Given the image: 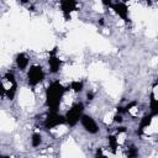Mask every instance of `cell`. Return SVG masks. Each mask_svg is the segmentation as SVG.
Returning <instances> with one entry per match:
<instances>
[{"label": "cell", "instance_id": "obj_1", "mask_svg": "<svg viewBox=\"0 0 158 158\" xmlns=\"http://www.w3.org/2000/svg\"><path fill=\"white\" fill-rule=\"evenodd\" d=\"M68 90H70L69 86L68 88L63 86L59 83V80H54L49 84V86L46 90V105L49 109V111H57L58 110L60 101H62V98L65 94V91H68Z\"/></svg>", "mask_w": 158, "mask_h": 158}, {"label": "cell", "instance_id": "obj_2", "mask_svg": "<svg viewBox=\"0 0 158 158\" xmlns=\"http://www.w3.org/2000/svg\"><path fill=\"white\" fill-rule=\"evenodd\" d=\"M83 110H84V105L83 102H77L74 104L65 114V121L69 126H75L79 120L83 116Z\"/></svg>", "mask_w": 158, "mask_h": 158}, {"label": "cell", "instance_id": "obj_3", "mask_svg": "<svg viewBox=\"0 0 158 158\" xmlns=\"http://www.w3.org/2000/svg\"><path fill=\"white\" fill-rule=\"evenodd\" d=\"M65 122H67L65 121V116L58 114L57 111H49L46 115L44 120H43V126L46 128H49L51 130V128H54V127H57L59 125H63Z\"/></svg>", "mask_w": 158, "mask_h": 158}, {"label": "cell", "instance_id": "obj_4", "mask_svg": "<svg viewBox=\"0 0 158 158\" xmlns=\"http://www.w3.org/2000/svg\"><path fill=\"white\" fill-rule=\"evenodd\" d=\"M44 79V72L41 65H32L27 72V83L31 86L40 84Z\"/></svg>", "mask_w": 158, "mask_h": 158}, {"label": "cell", "instance_id": "obj_5", "mask_svg": "<svg viewBox=\"0 0 158 158\" xmlns=\"http://www.w3.org/2000/svg\"><path fill=\"white\" fill-rule=\"evenodd\" d=\"M80 122H81V126L84 127V130L91 135H95L99 132V126L98 123L95 122V120L89 116V115H83L81 118H80Z\"/></svg>", "mask_w": 158, "mask_h": 158}, {"label": "cell", "instance_id": "obj_6", "mask_svg": "<svg viewBox=\"0 0 158 158\" xmlns=\"http://www.w3.org/2000/svg\"><path fill=\"white\" fill-rule=\"evenodd\" d=\"M110 7L115 11L116 15H118V17H121L125 22H128L130 21V17H128V7L125 2H111L110 4Z\"/></svg>", "mask_w": 158, "mask_h": 158}, {"label": "cell", "instance_id": "obj_7", "mask_svg": "<svg viewBox=\"0 0 158 158\" xmlns=\"http://www.w3.org/2000/svg\"><path fill=\"white\" fill-rule=\"evenodd\" d=\"M57 51L58 48H53L51 52H49V58H48V65H49V72L56 74L57 72H59V68H60V59L57 57Z\"/></svg>", "mask_w": 158, "mask_h": 158}, {"label": "cell", "instance_id": "obj_8", "mask_svg": "<svg viewBox=\"0 0 158 158\" xmlns=\"http://www.w3.org/2000/svg\"><path fill=\"white\" fill-rule=\"evenodd\" d=\"M77 9H78V2L77 1H72V0L60 1V10H62L65 20H70L72 11H75Z\"/></svg>", "mask_w": 158, "mask_h": 158}, {"label": "cell", "instance_id": "obj_9", "mask_svg": "<svg viewBox=\"0 0 158 158\" xmlns=\"http://www.w3.org/2000/svg\"><path fill=\"white\" fill-rule=\"evenodd\" d=\"M153 117H154V116H153L152 114H148V115H144V116L139 120V125H138V130H137V135H138V136H141V135L143 133L144 128L151 125Z\"/></svg>", "mask_w": 158, "mask_h": 158}, {"label": "cell", "instance_id": "obj_10", "mask_svg": "<svg viewBox=\"0 0 158 158\" xmlns=\"http://www.w3.org/2000/svg\"><path fill=\"white\" fill-rule=\"evenodd\" d=\"M28 63H30V59H28V57L25 53H19L16 56V65H17L19 69L25 70L27 68Z\"/></svg>", "mask_w": 158, "mask_h": 158}, {"label": "cell", "instance_id": "obj_11", "mask_svg": "<svg viewBox=\"0 0 158 158\" xmlns=\"http://www.w3.org/2000/svg\"><path fill=\"white\" fill-rule=\"evenodd\" d=\"M149 109H151V114L153 116L158 115V99L156 98V95L153 93L149 95Z\"/></svg>", "mask_w": 158, "mask_h": 158}, {"label": "cell", "instance_id": "obj_12", "mask_svg": "<svg viewBox=\"0 0 158 158\" xmlns=\"http://www.w3.org/2000/svg\"><path fill=\"white\" fill-rule=\"evenodd\" d=\"M107 142H109V148L112 153H116L117 151V147H118V141H117V137L116 136H112L110 135L107 137Z\"/></svg>", "mask_w": 158, "mask_h": 158}, {"label": "cell", "instance_id": "obj_13", "mask_svg": "<svg viewBox=\"0 0 158 158\" xmlns=\"http://www.w3.org/2000/svg\"><path fill=\"white\" fill-rule=\"evenodd\" d=\"M69 88H70V90H73L75 93H80L84 88V83L81 80H73V81H70Z\"/></svg>", "mask_w": 158, "mask_h": 158}, {"label": "cell", "instance_id": "obj_14", "mask_svg": "<svg viewBox=\"0 0 158 158\" xmlns=\"http://www.w3.org/2000/svg\"><path fill=\"white\" fill-rule=\"evenodd\" d=\"M41 143H42L41 133H38V132L32 133V136H31V144H32V147H38Z\"/></svg>", "mask_w": 158, "mask_h": 158}, {"label": "cell", "instance_id": "obj_15", "mask_svg": "<svg viewBox=\"0 0 158 158\" xmlns=\"http://www.w3.org/2000/svg\"><path fill=\"white\" fill-rule=\"evenodd\" d=\"M127 158H138V148L135 144L127 147Z\"/></svg>", "mask_w": 158, "mask_h": 158}, {"label": "cell", "instance_id": "obj_16", "mask_svg": "<svg viewBox=\"0 0 158 158\" xmlns=\"http://www.w3.org/2000/svg\"><path fill=\"white\" fill-rule=\"evenodd\" d=\"M114 121H115V122H118V123H120V122H122V121H123L122 115H121V114H116V115L114 116Z\"/></svg>", "mask_w": 158, "mask_h": 158}, {"label": "cell", "instance_id": "obj_17", "mask_svg": "<svg viewBox=\"0 0 158 158\" xmlns=\"http://www.w3.org/2000/svg\"><path fill=\"white\" fill-rule=\"evenodd\" d=\"M95 158H109V157L104 156V154H102V151L99 148V149L96 151V153H95Z\"/></svg>", "mask_w": 158, "mask_h": 158}, {"label": "cell", "instance_id": "obj_18", "mask_svg": "<svg viewBox=\"0 0 158 158\" xmlns=\"http://www.w3.org/2000/svg\"><path fill=\"white\" fill-rule=\"evenodd\" d=\"M86 98H88V100H93V98H94V94L90 91V93H88V94H86Z\"/></svg>", "mask_w": 158, "mask_h": 158}, {"label": "cell", "instance_id": "obj_19", "mask_svg": "<svg viewBox=\"0 0 158 158\" xmlns=\"http://www.w3.org/2000/svg\"><path fill=\"white\" fill-rule=\"evenodd\" d=\"M1 158H10L9 156H1Z\"/></svg>", "mask_w": 158, "mask_h": 158}]
</instances>
